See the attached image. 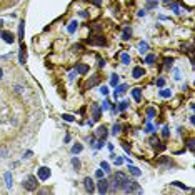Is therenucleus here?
Returning a JSON list of instances; mask_svg holds the SVG:
<instances>
[{
	"label": "nucleus",
	"instance_id": "nucleus-32",
	"mask_svg": "<svg viewBox=\"0 0 195 195\" xmlns=\"http://www.w3.org/2000/svg\"><path fill=\"white\" fill-rule=\"evenodd\" d=\"M193 143H195L193 139H190L189 142H187V147H189V150H192V152H193Z\"/></svg>",
	"mask_w": 195,
	"mask_h": 195
},
{
	"label": "nucleus",
	"instance_id": "nucleus-28",
	"mask_svg": "<svg viewBox=\"0 0 195 195\" xmlns=\"http://www.w3.org/2000/svg\"><path fill=\"white\" fill-rule=\"evenodd\" d=\"M62 117H64V120H67V122H73V115H70V114H64Z\"/></svg>",
	"mask_w": 195,
	"mask_h": 195
},
{
	"label": "nucleus",
	"instance_id": "nucleus-17",
	"mask_svg": "<svg viewBox=\"0 0 195 195\" xmlns=\"http://www.w3.org/2000/svg\"><path fill=\"white\" fill-rule=\"evenodd\" d=\"M157 3H159V0H147V9H148V10L155 9Z\"/></svg>",
	"mask_w": 195,
	"mask_h": 195
},
{
	"label": "nucleus",
	"instance_id": "nucleus-8",
	"mask_svg": "<svg viewBox=\"0 0 195 195\" xmlns=\"http://www.w3.org/2000/svg\"><path fill=\"white\" fill-rule=\"evenodd\" d=\"M75 72L80 73V75H85V73L89 72V65L87 64H77L75 65Z\"/></svg>",
	"mask_w": 195,
	"mask_h": 195
},
{
	"label": "nucleus",
	"instance_id": "nucleus-16",
	"mask_svg": "<svg viewBox=\"0 0 195 195\" xmlns=\"http://www.w3.org/2000/svg\"><path fill=\"white\" fill-rule=\"evenodd\" d=\"M67 30H68V34H73V32L77 30V22H75V20H72V22H70V25L67 27Z\"/></svg>",
	"mask_w": 195,
	"mask_h": 195
},
{
	"label": "nucleus",
	"instance_id": "nucleus-9",
	"mask_svg": "<svg viewBox=\"0 0 195 195\" xmlns=\"http://www.w3.org/2000/svg\"><path fill=\"white\" fill-rule=\"evenodd\" d=\"M97 39H89L87 42L89 44H93V45H105V39H103V35H95Z\"/></svg>",
	"mask_w": 195,
	"mask_h": 195
},
{
	"label": "nucleus",
	"instance_id": "nucleus-30",
	"mask_svg": "<svg viewBox=\"0 0 195 195\" xmlns=\"http://www.w3.org/2000/svg\"><path fill=\"white\" fill-rule=\"evenodd\" d=\"M110 84L115 87V85L118 84V77H117V75H112V80H110Z\"/></svg>",
	"mask_w": 195,
	"mask_h": 195
},
{
	"label": "nucleus",
	"instance_id": "nucleus-3",
	"mask_svg": "<svg viewBox=\"0 0 195 195\" xmlns=\"http://www.w3.org/2000/svg\"><path fill=\"white\" fill-rule=\"evenodd\" d=\"M23 187H25V190H28V192L37 190V187H39V184H37V177L35 175H28L25 178V182H23Z\"/></svg>",
	"mask_w": 195,
	"mask_h": 195
},
{
	"label": "nucleus",
	"instance_id": "nucleus-18",
	"mask_svg": "<svg viewBox=\"0 0 195 195\" xmlns=\"http://www.w3.org/2000/svg\"><path fill=\"white\" fill-rule=\"evenodd\" d=\"M72 165H73V168H75V170H80V167H82L80 160H78L77 157H73V159H72Z\"/></svg>",
	"mask_w": 195,
	"mask_h": 195
},
{
	"label": "nucleus",
	"instance_id": "nucleus-40",
	"mask_svg": "<svg viewBox=\"0 0 195 195\" xmlns=\"http://www.w3.org/2000/svg\"><path fill=\"white\" fill-rule=\"evenodd\" d=\"M97 177H98V178L103 177V172H102V170H97Z\"/></svg>",
	"mask_w": 195,
	"mask_h": 195
},
{
	"label": "nucleus",
	"instance_id": "nucleus-5",
	"mask_svg": "<svg viewBox=\"0 0 195 195\" xmlns=\"http://www.w3.org/2000/svg\"><path fill=\"white\" fill-rule=\"evenodd\" d=\"M37 175H39L40 180H47V178L50 177V168H47V167H40L39 170H37Z\"/></svg>",
	"mask_w": 195,
	"mask_h": 195
},
{
	"label": "nucleus",
	"instance_id": "nucleus-4",
	"mask_svg": "<svg viewBox=\"0 0 195 195\" xmlns=\"http://www.w3.org/2000/svg\"><path fill=\"white\" fill-rule=\"evenodd\" d=\"M0 37H2V40H3V42H7V44H14V42H15V35L12 34V32L2 30V34H0Z\"/></svg>",
	"mask_w": 195,
	"mask_h": 195
},
{
	"label": "nucleus",
	"instance_id": "nucleus-14",
	"mask_svg": "<svg viewBox=\"0 0 195 195\" xmlns=\"http://www.w3.org/2000/svg\"><path fill=\"white\" fill-rule=\"evenodd\" d=\"M23 34H25V23L20 22V25H19V39L20 40H23Z\"/></svg>",
	"mask_w": 195,
	"mask_h": 195
},
{
	"label": "nucleus",
	"instance_id": "nucleus-29",
	"mask_svg": "<svg viewBox=\"0 0 195 195\" xmlns=\"http://www.w3.org/2000/svg\"><path fill=\"white\" fill-rule=\"evenodd\" d=\"M5 180H7V187H12V175L10 173H5Z\"/></svg>",
	"mask_w": 195,
	"mask_h": 195
},
{
	"label": "nucleus",
	"instance_id": "nucleus-22",
	"mask_svg": "<svg viewBox=\"0 0 195 195\" xmlns=\"http://www.w3.org/2000/svg\"><path fill=\"white\" fill-rule=\"evenodd\" d=\"M128 170H130V173H134L135 177H140V175H142V172H140V170L137 168V167H128Z\"/></svg>",
	"mask_w": 195,
	"mask_h": 195
},
{
	"label": "nucleus",
	"instance_id": "nucleus-34",
	"mask_svg": "<svg viewBox=\"0 0 195 195\" xmlns=\"http://www.w3.org/2000/svg\"><path fill=\"white\" fill-rule=\"evenodd\" d=\"M120 128H122V127H120V125H117V123H115V125H114V130H112V132H114V134L117 135V134H120Z\"/></svg>",
	"mask_w": 195,
	"mask_h": 195
},
{
	"label": "nucleus",
	"instance_id": "nucleus-43",
	"mask_svg": "<svg viewBox=\"0 0 195 195\" xmlns=\"http://www.w3.org/2000/svg\"><path fill=\"white\" fill-rule=\"evenodd\" d=\"M3 28V20H0V30Z\"/></svg>",
	"mask_w": 195,
	"mask_h": 195
},
{
	"label": "nucleus",
	"instance_id": "nucleus-20",
	"mask_svg": "<svg viewBox=\"0 0 195 195\" xmlns=\"http://www.w3.org/2000/svg\"><path fill=\"white\" fill-rule=\"evenodd\" d=\"M130 37H132V30H130V28H125V30H123V35H122V39L123 40H128V39H130Z\"/></svg>",
	"mask_w": 195,
	"mask_h": 195
},
{
	"label": "nucleus",
	"instance_id": "nucleus-39",
	"mask_svg": "<svg viewBox=\"0 0 195 195\" xmlns=\"http://www.w3.org/2000/svg\"><path fill=\"white\" fill-rule=\"evenodd\" d=\"M159 164H170V159H160Z\"/></svg>",
	"mask_w": 195,
	"mask_h": 195
},
{
	"label": "nucleus",
	"instance_id": "nucleus-11",
	"mask_svg": "<svg viewBox=\"0 0 195 195\" xmlns=\"http://www.w3.org/2000/svg\"><path fill=\"white\" fill-rule=\"evenodd\" d=\"M19 60H20V64H25V62H27V52H25V47H23V45H22V47H20V53H19Z\"/></svg>",
	"mask_w": 195,
	"mask_h": 195
},
{
	"label": "nucleus",
	"instance_id": "nucleus-44",
	"mask_svg": "<svg viewBox=\"0 0 195 195\" xmlns=\"http://www.w3.org/2000/svg\"><path fill=\"white\" fill-rule=\"evenodd\" d=\"M2 75H3V70H2V68H0V78H2Z\"/></svg>",
	"mask_w": 195,
	"mask_h": 195
},
{
	"label": "nucleus",
	"instance_id": "nucleus-25",
	"mask_svg": "<svg viewBox=\"0 0 195 195\" xmlns=\"http://www.w3.org/2000/svg\"><path fill=\"white\" fill-rule=\"evenodd\" d=\"M100 109H98V107H95V109H93V120H98V118H100Z\"/></svg>",
	"mask_w": 195,
	"mask_h": 195
},
{
	"label": "nucleus",
	"instance_id": "nucleus-15",
	"mask_svg": "<svg viewBox=\"0 0 195 195\" xmlns=\"http://www.w3.org/2000/svg\"><path fill=\"white\" fill-rule=\"evenodd\" d=\"M120 60H122V64H125V65H128L130 64V55H128V53H122V55H120Z\"/></svg>",
	"mask_w": 195,
	"mask_h": 195
},
{
	"label": "nucleus",
	"instance_id": "nucleus-19",
	"mask_svg": "<svg viewBox=\"0 0 195 195\" xmlns=\"http://www.w3.org/2000/svg\"><path fill=\"white\" fill-rule=\"evenodd\" d=\"M157 60V57L153 55V53H150V55H147V59H145V64H148V65H152L153 62Z\"/></svg>",
	"mask_w": 195,
	"mask_h": 195
},
{
	"label": "nucleus",
	"instance_id": "nucleus-2",
	"mask_svg": "<svg viewBox=\"0 0 195 195\" xmlns=\"http://www.w3.org/2000/svg\"><path fill=\"white\" fill-rule=\"evenodd\" d=\"M122 190H123L125 193H142V187L137 184V182H130V180L127 182L125 187H123Z\"/></svg>",
	"mask_w": 195,
	"mask_h": 195
},
{
	"label": "nucleus",
	"instance_id": "nucleus-13",
	"mask_svg": "<svg viewBox=\"0 0 195 195\" xmlns=\"http://www.w3.org/2000/svg\"><path fill=\"white\" fill-rule=\"evenodd\" d=\"M132 95H134V98L137 102H140V97H142V89H134V90H132Z\"/></svg>",
	"mask_w": 195,
	"mask_h": 195
},
{
	"label": "nucleus",
	"instance_id": "nucleus-10",
	"mask_svg": "<svg viewBox=\"0 0 195 195\" xmlns=\"http://www.w3.org/2000/svg\"><path fill=\"white\" fill-rule=\"evenodd\" d=\"M98 82H100V75H98V73H97V75H93V78H90V80L89 82H87V89H92V87L93 85H97L98 84Z\"/></svg>",
	"mask_w": 195,
	"mask_h": 195
},
{
	"label": "nucleus",
	"instance_id": "nucleus-38",
	"mask_svg": "<svg viewBox=\"0 0 195 195\" xmlns=\"http://www.w3.org/2000/svg\"><path fill=\"white\" fill-rule=\"evenodd\" d=\"M100 92H102V95H107V93H109V89H107V87H102Z\"/></svg>",
	"mask_w": 195,
	"mask_h": 195
},
{
	"label": "nucleus",
	"instance_id": "nucleus-1",
	"mask_svg": "<svg viewBox=\"0 0 195 195\" xmlns=\"http://www.w3.org/2000/svg\"><path fill=\"white\" fill-rule=\"evenodd\" d=\"M112 182H114L112 185H114L115 189H123V187H125V184L128 182V178L123 175L122 172H118V173H115V175L112 177Z\"/></svg>",
	"mask_w": 195,
	"mask_h": 195
},
{
	"label": "nucleus",
	"instance_id": "nucleus-6",
	"mask_svg": "<svg viewBox=\"0 0 195 195\" xmlns=\"http://www.w3.org/2000/svg\"><path fill=\"white\" fill-rule=\"evenodd\" d=\"M84 185H85V190L89 193H92V192H95V184H93V180L90 177H87L85 180H84Z\"/></svg>",
	"mask_w": 195,
	"mask_h": 195
},
{
	"label": "nucleus",
	"instance_id": "nucleus-36",
	"mask_svg": "<svg viewBox=\"0 0 195 195\" xmlns=\"http://www.w3.org/2000/svg\"><path fill=\"white\" fill-rule=\"evenodd\" d=\"M172 62H173L172 59H165V67H167V68H168V67H170V65H172Z\"/></svg>",
	"mask_w": 195,
	"mask_h": 195
},
{
	"label": "nucleus",
	"instance_id": "nucleus-35",
	"mask_svg": "<svg viewBox=\"0 0 195 195\" xmlns=\"http://www.w3.org/2000/svg\"><path fill=\"white\" fill-rule=\"evenodd\" d=\"M162 135H164V137H165V139H167V137L170 135V132H168V128H167V127H165V128H164V132H162Z\"/></svg>",
	"mask_w": 195,
	"mask_h": 195
},
{
	"label": "nucleus",
	"instance_id": "nucleus-7",
	"mask_svg": "<svg viewBox=\"0 0 195 195\" xmlns=\"http://www.w3.org/2000/svg\"><path fill=\"white\" fill-rule=\"evenodd\" d=\"M97 187H98V193H107L109 192V180H100L97 184Z\"/></svg>",
	"mask_w": 195,
	"mask_h": 195
},
{
	"label": "nucleus",
	"instance_id": "nucleus-21",
	"mask_svg": "<svg viewBox=\"0 0 195 195\" xmlns=\"http://www.w3.org/2000/svg\"><path fill=\"white\" fill-rule=\"evenodd\" d=\"M82 150H84V147H82V143H75V145H73V147H72V152H73V153H80Z\"/></svg>",
	"mask_w": 195,
	"mask_h": 195
},
{
	"label": "nucleus",
	"instance_id": "nucleus-31",
	"mask_svg": "<svg viewBox=\"0 0 195 195\" xmlns=\"http://www.w3.org/2000/svg\"><path fill=\"white\" fill-rule=\"evenodd\" d=\"M100 167H102L103 170H105V172H109V170H110V165L107 164V162H102V164H100Z\"/></svg>",
	"mask_w": 195,
	"mask_h": 195
},
{
	"label": "nucleus",
	"instance_id": "nucleus-42",
	"mask_svg": "<svg viewBox=\"0 0 195 195\" xmlns=\"http://www.w3.org/2000/svg\"><path fill=\"white\" fill-rule=\"evenodd\" d=\"M93 3H95V5H100V3H102V0H93Z\"/></svg>",
	"mask_w": 195,
	"mask_h": 195
},
{
	"label": "nucleus",
	"instance_id": "nucleus-41",
	"mask_svg": "<svg viewBox=\"0 0 195 195\" xmlns=\"http://www.w3.org/2000/svg\"><path fill=\"white\" fill-rule=\"evenodd\" d=\"M122 162H123L122 159H115V164H117V165H120V164H122Z\"/></svg>",
	"mask_w": 195,
	"mask_h": 195
},
{
	"label": "nucleus",
	"instance_id": "nucleus-33",
	"mask_svg": "<svg viewBox=\"0 0 195 195\" xmlns=\"http://www.w3.org/2000/svg\"><path fill=\"white\" fill-rule=\"evenodd\" d=\"M147 115H148V118L155 117V110H153V109H148V110H147Z\"/></svg>",
	"mask_w": 195,
	"mask_h": 195
},
{
	"label": "nucleus",
	"instance_id": "nucleus-24",
	"mask_svg": "<svg viewBox=\"0 0 195 195\" xmlns=\"http://www.w3.org/2000/svg\"><path fill=\"white\" fill-rule=\"evenodd\" d=\"M127 90V85H120V87H117V90H115V97H117L118 93H123Z\"/></svg>",
	"mask_w": 195,
	"mask_h": 195
},
{
	"label": "nucleus",
	"instance_id": "nucleus-37",
	"mask_svg": "<svg viewBox=\"0 0 195 195\" xmlns=\"http://www.w3.org/2000/svg\"><path fill=\"white\" fill-rule=\"evenodd\" d=\"M164 84H165L164 78H159V80H157V85H159V87H164Z\"/></svg>",
	"mask_w": 195,
	"mask_h": 195
},
{
	"label": "nucleus",
	"instance_id": "nucleus-45",
	"mask_svg": "<svg viewBox=\"0 0 195 195\" xmlns=\"http://www.w3.org/2000/svg\"><path fill=\"white\" fill-rule=\"evenodd\" d=\"M164 2H170V0H164Z\"/></svg>",
	"mask_w": 195,
	"mask_h": 195
},
{
	"label": "nucleus",
	"instance_id": "nucleus-23",
	"mask_svg": "<svg viewBox=\"0 0 195 195\" xmlns=\"http://www.w3.org/2000/svg\"><path fill=\"white\" fill-rule=\"evenodd\" d=\"M139 48H140V52H142V53L147 52V50H148V44H147V42H140V44H139Z\"/></svg>",
	"mask_w": 195,
	"mask_h": 195
},
{
	"label": "nucleus",
	"instance_id": "nucleus-26",
	"mask_svg": "<svg viewBox=\"0 0 195 195\" xmlns=\"http://www.w3.org/2000/svg\"><path fill=\"white\" fill-rule=\"evenodd\" d=\"M172 95V92L170 90H167V89H164V90H160V97H164V98H167V97H170Z\"/></svg>",
	"mask_w": 195,
	"mask_h": 195
},
{
	"label": "nucleus",
	"instance_id": "nucleus-12",
	"mask_svg": "<svg viewBox=\"0 0 195 195\" xmlns=\"http://www.w3.org/2000/svg\"><path fill=\"white\" fill-rule=\"evenodd\" d=\"M143 68L142 67H135L134 68V72H132V75H134V78H140V77H143Z\"/></svg>",
	"mask_w": 195,
	"mask_h": 195
},
{
	"label": "nucleus",
	"instance_id": "nucleus-27",
	"mask_svg": "<svg viewBox=\"0 0 195 195\" xmlns=\"http://www.w3.org/2000/svg\"><path fill=\"white\" fill-rule=\"evenodd\" d=\"M127 107H128V102H127V100H123V102H120V105H118V110H120V112H123V110L127 109Z\"/></svg>",
	"mask_w": 195,
	"mask_h": 195
}]
</instances>
